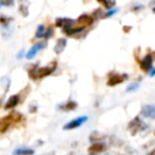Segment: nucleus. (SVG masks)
Wrapping results in <instances>:
<instances>
[{"instance_id":"obj_1","label":"nucleus","mask_w":155,"mask_h":155,"mask_svg":"<svg viewBox=\"0 0 155 155\" xmlns=\"http://www.w3.org/2000/svg\"><path fill=\"white\" fill-rule=\"evenodd\" d=\"M56 67H58V63L56 61H52L49 65L45 67H38V65H34L31 69H29L28 74L29 78L32 80H37V79H43L48 75L52 74L55 71Z\"/></svg>"},{"instance_id":"obj_2","label":"nucleus","mask_w":155,"mask_h":155,"mask_svg":"<svg viewBox=\"0 0 155 155\" xmlns=\"http://www.w3.org/2000/svg\"><path fill=\"white\" fill-rule=\"evenodd\" d=\"M127 79V74H119V73H110L108 75V80H107V86H116L118 84H121L123 83L125 80Z\"/></svg>"},{"instance_id":"obj_3","label":"nucleus","mask_w":155,"mask_h":155,"mask_svg":"<svg viewBox=\"0 0 155 155\" xmlns=\"http://www.w3.org/2000/svg\"><path fill=\"white\" fill-rule=\"evenodd\" d=\"M88 120V117L87 116H81V117H78V118L72 119L71 121H69L68 123L63 127L64 130H74L78 129V127H80L82 124H84L86 121Z\"/></svg>"},{"instance_id":"obj_4","label":"nucleus","mask_w":155,"mask_h":155,"mask_svg":"<svg viewBox=\"0 0 155 155\" xmlns=\"http://www.w3.org/2000/svg\"><path fill=\"white\" fill-rule=\"evenodd\" d=\"M46 47H47V43H46V41H39V43L34 44V45L30 48V50L26 53V58L27 60H32V58L36 55L39 50L44 49V48H46Z\"/></svg>"},{"instance_id":"obj_5","label":"nucleus","mask_w":155,"mask_h":155,"mask_svg":"<svg viewBox=\"0 0 155 155\" xmlns=\"http://www.w3.org/2000/svg\"><path fill=\"white\" fill-rule=\"evenodd\" d=\"M94 20H95V18H94L93 16L88 15V14H82V15L79 16V18L77 19V24H78V26L86 28V27H89L94 24Z\"/></svg>"},{"instance_id":"obj_6","label":"nucleus","mask_w":155,"mask_h":155,"mask_svg":"<svg viewBox=\"0 0 155 155\" xmlns=\"http://www.w3.org/2000/svg\"><path fill=\"white\" fill-rule=\"evenodd\" d=\"M13 123H14V121L10 114L2 117V118H0V133L1 134L5 133Z\"/></svg>"},{"instance_id":"obj_7","label":"nucleus","mask_w":155,"mask_h":155,"mask_svg":"<svg viewBox=\"0 0 155 155\" xmlns=\"http://www.w3.org/2000/svg\"><path fill=\"white\" fill-rule=\"evenodd\" d=\"M75 24V20L71 19V18H66V17H58L56 18L55 20V26L58 28L63 29H66L69 28V27H72L73 25Z\"/></svg>"},{"instance_id":"obj_8","label":"nucleus","mask_w":155,"mask_h":155,"mask_svg":"<svg viewBox=\"0 0 155 155\" xmlns=\"http://www.w3.org/2000/svg\"><path fill=\"white\" fill-rule=\"evenodd\" d=\"M106 150H107V146H106V143L101 142V141L94 142V143L88 148V152L89 153H94V154H98V153L105 152Z\"/></svg>"},{"instance_id":"obj_9","label":"nucleus","mask_w":155,"mask_h":155,"mask_svg":"<svg viewBox=\"0 0 155 155\" xmlns=\"http://www.w3.org/2000/svg\"><path fill=\"white\" fill-rule=\"evenodd\" d=\"M152 63H153V58H152V54H147L142 60H140L139 65H140V68H141L142 71L144 72H148L150 71L151 67H152Z\"/></svg>"},{"instance_id":"obj_10","label":"nucleus","mask_w":155,"mask_h":155,"mask_svg":"<svg viewBox=\"0 0 155 155\" xmlns=\"http://www.w3.org/2000/svg\"><path fill=\"white\" fill-rule=\"evenodd\" d=\"M20 102V95H13L7 100L5 104V110H13L14 107L19 104Z\"/></svg>"},{"instance_id":"obj_11","label":"nucleus","mask_w":155,"mask_h":155,"mask_svg":"<svg viewBox=\"0 0 155 155\" xmlns=\"http://www.w3.org/2000/svg\"><path fill=\"white\" fill-rule=\"evenodd\" d=\"M84 27H80V26H78V27H69V28H66V29H63V33L64 34H66L67 36H75V35H80L81 33L84 31Z\"/></svg>"},{"instance_id":"obj_12","label":"nucleus","mask_w":155,"mask_h":155,"mask_svg":"<svg viewBox=\"0 0 155 155\" xmlns=\"http://www.w3.org/2000/svg\"><path fill=\"white\" fill-rule=\"evenodd\" d=\"M141 125H142V122L139 120V118H138V117L134 118L133 120H132L131 122L129 123V130L131 131L132 135H135V134L140 130Z\"/></svg>"},{"instance_id":"obj_13","label":"nucleus","mask_w":155,"mask_h":155,"mask_svg":"<svg viewBox=\"0 0 155 155\" xmlns=\"http://www.w3.org/2000/svg\"><path fill=\"white\" fill-rule=\"evenodd\" d=\"M66 46H67V39L66 38H64V37L58 38V41H56V44L53 48V51L55 52L56 54H61L65 50Z\"/></svg>"},{"instance_id":"obj_14","label":"nucleus","mask_w":155,"mask_h":155,"mask_svg":"<svg viewBox=\"0 0 155 155\" xmlns=\"http://www.w3.org/2000/svg\"><path fill=\"white\" fill-rule=\"evenodd\" d=\"M141 114L147 118H155V105H144L141 110Z\"/></svg>"},{"instance_id":"obj_15","label":"nucleus","mask_w":155,"mask_h":155,"mask_svg":"<svg viewBox=\"0 0 155 155\" xmlns=\"http://www.w3.org/2000/svg\"><path fill=\"white\" fill-rule=\"evenodd\" d=\"M78 107V103L75 101H68L66 102L65 104H63V105H60L58 106V110H65V112H69V110H75V108Z\"/></svg>"},{"instance_id":"obj_16","label":"nucleus","mask_w":155,"mask_h":155,"mask_svg":"<svg viewBox=\"0 0 155 155\" xmlns=\"http://www.w3.org/2000/svg\"><path fill=\"white\" fill-rule=\"evenodd\" d=\"M19 12L21 14V16L24 17H27L29 15V2H26V0H20L19 2Z\"/></svg>"},{"instance_id":"obj_17","label":"nucleus","mask_w":155,"mask_h":155,"mask_svg":"<svg viewBox=\"0 0 155 155\" xmlns=\"http://www.w3.org/2000/svg\"><path fill=\"white\" fill-rule=\"evenodd\" d=\"M14 155H33L34 154V150L33 149H30V148H18L16 149L15 151L13 152Z\"/></svg>"},{"instance_id":"obj_18","label":"nucleus","mask_w":155,"mask_h":155,"mask_svg":"<svg viewBox=\"0 0 155 155\" xmlns=\"http://www.w3.org/2000/svg\"><path fill=\"white\" fill-rule=\"evenodd\" d=\"M97 2L103 5L106 10H110L116 3V0H97Z\"/></svg>"},{"instance_id":"obj_19","label":"nucleus","mask_w":155,"mask_h":155,"mask_svg":"<svg viewBox=\"0 0 155 155\" xmlns=\"http://www.w3.org/2000/svg\"><path fill=\"white\" fill-rule=\"evenodd\" d=\"M10 115H11V117H12V119H13L14 123L21 122V121L24 120V116H22V114H20L19 112L13 110L12 113H10Z\"/></svg>"},{"instance_id":"obj_20","label":"nucleus","mask_w":155,"mask_h":155,"mask_svg":"<svg viewBox=\"0 0 155 155\" xmlns=\"http://www.w3.org/2000/svg\"><path fill=\"white\" fill-rule=\"evenodd\" d=\"M12 18L11 17H7L5 15H1L0 16V25L3 27V28H8L10 26V22L12 21Z\"/></svg>"},{"instance_id":"obj_21","label":"nucleus","mask_w":155,"mask_h":155,"mask_svg":"<svg viewBox=\"0 0 155 155\" xmlns=\"http://www.w3.org/2000/svg\"><path fill=\"white\" fill-rule=\"evenodd\" d=\"M45 27H44V25H39L38 27H37V30L36 32H35V37L36 38H41V37H44V34H45Z\"/></svg>"},{"instance_id":"obj_22","label":"nucleus","mask_w":155,"mask_h":155,"mask_svg":"<svg viewBox=\"0 0 155 155\" xmlns=\"http://www.w3.org/2000/svg\"><path fill=\"white\" fill-rule=\"evenodd\" d=\"M103 137H101V134H99L98 132H94L93 134H91V137H89V140L91 142H98L100 139H102Z\"/></svg>"},{"instance_id":"obj_23","label":"nucleus","mask_w":155,"mask_h":155,"mask_svg":"<svg viewBox=\"0 0 155 155\" xmlns=\"http://www.w3.org/2000/svg\"><path fill=\"white\" fill-rule=\"evenodd\" d=\"M53 34H54V30H53V28H52V27H49V28H48V29H46L45 34H44V38H46V39L51 38V37L53 36Z\"/></svg>"},{"instance_id":"obj_24","label":"nucleus","mask_w":155,"mask_h":155,"mask_svg":"<svg viewBox=\"0 0 155 155\" xmlns=\"http://www.w3.org/2000/svg\"><path fill=\"white\" fill-rule=\"evenodd\" d=\"M0 5L3 7H13L15 5V0H0Z\"/></svg>"},{"instance_id":"obj_25","label":"nucleus","mask_w":155,"mask_h":155,"mask_svg":"<svg viewBox=\"0 0 155 155\" xmlns=\"http://www.w3.org/2000/svg\"><path fill=\"white\" fill-rule=\"evenodd\" d=\"M118 12V10L117 9H114V10H108L106 13H104V18H107V17H110V16L115 15V14Z\"/></svg>"},{"instance_id":"obj_26","label":"nucleus","mask_w":155,"mask_h":155,"mask_svg":"<svg viewBox=\"0 0 155 155\" xmlns=\"http://www.w3.org/2000/svg\"><path fill=\"white\" fill-rule=\"evenodd\" d=\"M137 88H138V84H137V83H134V84H131L129 87H127V91H129V93H130V91H136Z\"/></svg>"},{"instance_id":"obj_27","label":"nucleus","mask_w":155,"mask_h":155,"mask_svg":"<svg viewBox=\"0 0 155 155\" xmlns=\"http://www.w3.org/2000/svg\"><path fill=\"white\" fill-rule=\"evenodd\" d=\"M130 31H131V27H130V26H124V27H123V32L129 33Z\"/></svg>"},{"instance_id":"obj_28","label":"nucleus","mask_w":155,"mask_h":155,"mask_svg":"<svg viewBox=\"0 0 155 155\" xmlns=\"http://www.w3.org/2000/svg\"><path fill=\"white\" fill-rule=\"evenodd\" d=\"M36 110H37L36 106H33V105L30 106V113H36Z\"/></svg>"},{"instance_id":"obj_29","label":"nucleus","mask_w":155,"mask_h":155,"mask_svg":"<svg viewBox=\"0 0 155 155\" xmlns=\"http://www.w3.org/2000/svg\"><path fill=\"white\" fill-rule=\"evenodd\" d=\"M22 54H24V51H20V53L17 55V58H21V55H22Z\"/></svg>"},{"instance_id":"obj_30","label":"nucleus","mask_w":155,"mask_h":155,"mask_svg":"<svg viewBox=\"0 0 155 155\" xmlns=\"http://www.w3.org/2000/svg\"><path fill=\"white\" fill-rule=\"evenodd\" d=\"M152 58H153V60H155V51L152 53Z\"/></svg>"},{"instance_id":"obj_31","label":"nucleus","mask_w":155,"mask_h":155,"mask_svg":"<svg viewBox=\"0 0 155 155\" xmlns=\"http://www.w3.org/2000/svg\"><path fill=\"white\" fill-rule=\"evenodd\" d=\"M150 74H151V75H154V74H155V69H154V70L152 71V72L150 73Z\"/></svg>"},{"instance_id":"obj_32","label":"nucleus","mask_w":155,"mask_h":155,"mask_svg":"<svg viewBox=\"0 0 155 155\" xmlns=\"http://www.w3.org/2000/svg\"><path fill=\"white\" fill-rule=\"evenodd\" d=\"M151 155H155V149L152 151V152H151Z\"/></svg>"},{"instance_id":"obj_33","label":"nucleus","mask_w":155,"mask_h":155,"mask_svg":"<svg viewBox=\"0 0 155 155\" xmlns=\"http://www.w3.org/2000/svg\"><path fill=\"white\" fill-rule=\"evenodd\" d=\"M153 12H154V13H155V8H154V9H153Z\"/></svg>"},{"instance_id":"obj_34","label":"nucleus","mask_w":155,"mask_h":155,"mask_svg":"<svg viewBox=\"0 0 155 155\" xmlns=\"http://www.w3.org/2000/svg\"><path fill=\"white\" fill-rule=\"evenodd\" d=\"M91 155H96V154H94V153H91Z\"/></svg>"},{"instance_id":"obj_35","label":"nucleus","mask_w":155,"mask_h":155,"mask_svg":"<svg viewBox=\"0 0 155 155\" xmlns=\"http://www.w3.org/2000/svg\"><path fill=\"white\" fill-rule=\"evenodd\" d=\"M1 7H2V5H0V8H1Z\"/></svg>"},{"instance_id":"obj_36","label":"nucleus","mask_w":155,"mask_h":155,"mask_svg":"<svg viewBox=\"0 0 155 155\" xmlns=\"http://www.w3.org/2000/svg\"><path fill=\"white\" fill-rule=\"evenodd\" d=\"M68 155H72V154H68Z\"/></svg>"},{"instance_id":"obj_37","label":"nucleus","mask_w":155,"mask_h":155,"mask_svg":"<svg viewBox=\"0 0 155 155\" xmlns=\"http://www.w3.org/2000/svg\"><path fill=\"white\" fill-rule=\"evenodd\" d=\"M154 134H155V132H154Z\"/></svg>"}]
</instances>
